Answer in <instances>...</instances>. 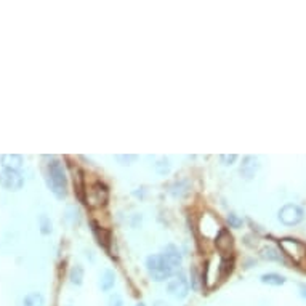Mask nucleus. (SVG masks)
Returning a JSON list of instances; mask_svg holds the SVG:
<instances>
[{
    "mask_svg": "<svg viewBox=\"0 0 306 306\" xmlns=\"http://www.w3.org/2000/svg\"><path fill=\"white\" fill-rule=\"evenodd\" d=\"M181 264V254L173 246L165 247L162 254L149 255L146 260L148 273L155 282H164L173 276V273Z\"/></svg>",
    "mask_w": 306,
    "mask_h": 306,
    "instance_id": "f257e3e1",
    "label": "nucleus"
},
{
    "mask_svg": "<svg viewBox=\"0 0 306 306\" xmlns=\"http://www.w3.org/2000/svg\"><path fill=\"white\" fill-rule=\"evenodd\" d=\"M47 183H49L50 191L55 194L58 199H63V197L66 196L67 178H66L64 167L61 162L51 160L50 164L47 165Z\"/></svg>",
    "mask_w": 306,
    "mask_h": 306,
    "instance_id": "f03ea898",
    "label": "nucleus"
},
{
    "mask_svg": "<svg viewBox=\"0 0 306 306\" xmlns=\"http://www.w3.org/2000/svg\"><path fill=\"white\" fill-rule=\"evenodd\" d=\"M279 221L285 226H295V224L302 223L305 218V212L300 205L297 204H285V205L279 210Z\"/></svg>",
    "mask_w": 306,
    "mask_h": 306,
    "instance_id": "7ed1b4c3",
    "label": "nucleus"
},
{
    "mask_svg": "<svg viewBox=\"0 0 306 306\" xmlns=\"http://www.w3.org/2000/svg\"><path fill=\"white\" fill-rule=\"evenodd\" d=\"M24 185V178L23 175L16 172V170H8L3 168L0 172V186L6 191H19Z\"/></svg>",
    "mask_w": 306,
    "mask_h": 306,
    "instance_id": "20e7f679",
    "label": "nucleus"
},
{
    "mask_svg": "<svg viewBox=\"0 0 306 306\" xmlns=\"http://www.w3.org/2000/svg\"><path fill=\"white\" fill-rule=\"evenodd\" d=\"M167 290L168 294L178 298V300H183V298H186L188 294H189V282L185 274H176L172 281L168 282L167 285Z\"/></svg>",
    "mask_w": 306,
    "mask_h": 306,
    "instance_id": "39448f33",
    "label": "nucleus"
},
{
    "mask_svg": "<svg viewBox=\"0 0 306 306\" xmlns=\"http://www.w3.org/2000/svg\"><path fill=\"white\" fill-rule=\"evenodd\" d=\"M258 167H260V164H258V159L254 157V155H247V157L244 159L242 165H241V175L246 180H250L252 176H255Z\"/></svg>",
    "mask_w": 306,
    "mask_h": 306,
    "instance_id": "423d86ee",
    "label": "nucleus"
},
{
    "mask_svg": "<svg viewBox=\"0 0 306 306\" xmlns=\"http://www.w3.org/2000/svg\"><path fill=\"white\" fill-rule=\"evenodd\" d=\"M0 162H2L3 168H8V170H16L21 168L23 165V155L19 154H3L0 157Z\"/></svg>",
    "mask_w": 306,
    "mask_h": 306,
    "instance_id": "0eeeda50",
    "label": "nucleus"
},
{
    "mask_svg": "<svg viewBox=\"0 0 306 306\" xmlns=\"http://www.w3.org/2000/svg\"><path fill=\"white\" fill-rule=\"evenodd\" d=\"M115 284V276L111 269L103 271V274L100 277V289L103 292H109Z\"/></svg>",
    "mask_w": 306,
    "mask_h": 306,
    "instance_id": "6e6552de",
    "label": "nucleus"
},
{
    "mask_svg": "<svg viewBox=\"0 0 306 306\" xmlns=\"http://www.w3.org/2000/svg\"><path fill=\"white\" fill-rule=\"evenodd\" d=\"M23 306H45V298L39 292H31L24 297Z\"/></svg>",
    "mask_w": 306,
    "mask_h": 306,
    "instance_id": "1a4fd4ad",
    "label": "nucleus"
},
{
    "mask_svg": "<svg viewBox=\"0 0 306 306\" xmlns=\"http://www.w3.org/2000/svg\"><path fill=\"white\" fill-rule=\"evenodd\" d=\"M260 281L263 284H268V285H284L285 284V277L281 274H276V273H268V274H263L260 277Z\"/></svg>",
    "mask_w": 306,
    "mask_h": 306,
    "instance_id": "9d476101",
    "label": "nucleus"
},
{
    "mask_svg": "<svg viewBox=\"0 0 306 306\" xmlns=\"http://www.w3.org/2000/svg\"><path fill=\"white\" fill-rule=\"evenodd\" d=\"M92 226H93V233H95V236H97V239H98V244H100V246H103V247H107V246H109V241H111L109 233H107V231H104V229L98 228L95 223H92Z\"/></svg>",
    "mask_w": 306,
    "mask_h": 306,
    "instance_id": "9b49d317",
    "label": "nucleus"
},
{
    "mask_svg": "<svg viewBox=\"0 0 306 306\" xmlns=\"http://www.w3.org/2000/svg\"><path fill=\"white\" fill-rule=\"evenodd\" d=\"M84 274H85V271H84L82 266H80V264H76V266H72L71 273H69V281H71V284L80 285V284L84 282Z\"/></svg>",
    "mask_w": 306,
    "mask_h": 306,
    "instance_id": "f8f14e48",
    "label": "nucleus"
},
{
    "mask_svg": "<svg viewBox=\"0 0 306 306\" xmlns=\"http://www.w3.org/2000/svg\"><path fill=\"white\" fill-rule=\"evenodd\" d=\"M261 256L264 258V260H268V261H282L281 254H279V252L274 247H264L261 250Z\"/></svg>",
    "mask_w": 306,
    "mask_h": 306,
    "instance_id": "ddd939ff",
    "label": "nucleus"
},
{
    "mask_svg": "<svg viewBox=\"0 0 306 306\" xmlns=\"http://www.w3.org/2000/svg\"><path fill=\"white\" fill-rule=\"evenodd\" d=\"M39 224H40V233L42 234H50L51 233V221L47 215H40Z\"/></svg>",
    "mask_w": 306,
    "mask_h": 306,
    "instance_id": "4468645a",
    "label": "nucleus"
},
{
    "mask_svg": "<svg viewBox=\"0 0 306 306\" xmlns=\"http://www.w3.org/2000/svg\"><path fill=\"white\" fill-rule=\"evenodd\" d=\"M117 159L119 162H122V165H130V162H135L138 157L135 154H128V155H117Z\"/></svg>",
    "mask_w": 306,
    "mask_h": 306,
    "instance_id": "2eb2a0df",
    "label": "nucleus"
},
{
    "mask_svg": "<svg viewBox=\"0 0 306 306\" xmlns=\"http://www.w3.org/2000/svg\"><path fill=\"white\" fill-rule=\"evenodd\" d=\"M228 223H229V226L231 228H239L241 224H242V218H239L236 213H229L228 216Z\"/></svg>",
    "mask_w": 306,
    "mask_h": 306,
    "instance_id": "dca6fc26",
    "label": "nucleus"
},
{
    "mask_svg": "<svg viewBox=\"0 0 306 306\" xmlns=\"http://www.w3.org/2000/svg\"><path fill=\"white\" fill-rule=\"evenodd\" d=\"M107 306H124V302H122V297L119 294H114L109 297L107 300Z\"/></svg>",
    "mask_w": 306,
    "mask_h": 306,
    "instance_id": "f3484780",
    "label": "nucleus"
},
{
    "mask_svg": "<svg viewBox=\"0 0 306 306\" xmlns=\"http://www.w3.org/2000/svg\"><path fill=\"white\" fill-rule=\"evenodd\" d=\"M236 159H237L236 154H223L221 155V162L224 165H233L236 162Z\"/></svg>",
    "mask_w": 306,
    "mask_h": 306,
    "instance_id": "a211bd4d",
    "label": "nucleus"
},
{
    "mask_svg": "<svg viewBox=\"0 0 306 306\" xmlns=\"http://www.w3.org/2000/svg\"><path fill=\"white\" fill-rule=\"evenodd\" d=\"M300 294H302L303 298H306V284H302V285H300Z\"/></svg>",
    "mask_w": 306,
    "mask_h": 306,
    "instance_id": "6ab92c4d",
    "label": "nucleus"
},
{
    "mask_svg": "<svg viewBox=\"0 0 306 306\" xmlns=\"http://www.w3.org/2000/svg\"><path fill=\"white\" fill-rule=\"evenodd\" d=\"M154 306H168L167 303H164V302H155V305Z\"/></svg>",
    "mask_w": 306,
    "mask_h": 306,
    "instance_id": "aec40b11",
    "label": "nucleus"
},
{
    "mask_svg": "<svg viewBox=\"0 0 306 306\" xmlns=\"http://www.w3.org/2000/svg\"><path fill=\"white\" fill-rule=\"evenodd\" d=\"M137 306H146V305L143 303V302H140V303H137Z\"/></svg>",
    "mask_w": 306,
    "mask_h": 306,
    "instance_id": "412c9836",
    "label": "nucleus"
}]
</instances>
